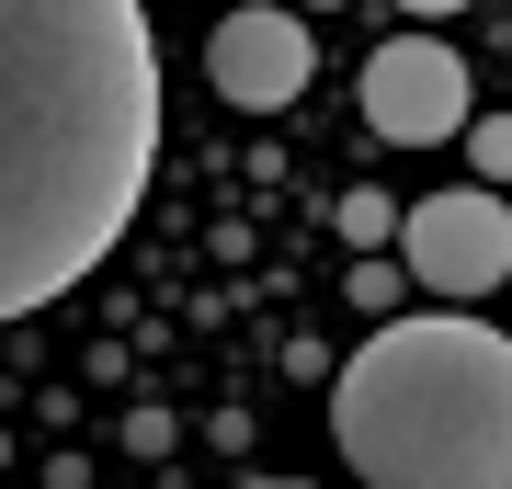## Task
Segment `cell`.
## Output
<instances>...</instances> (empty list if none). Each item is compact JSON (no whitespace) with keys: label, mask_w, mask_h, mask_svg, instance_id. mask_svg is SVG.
I'll return each mask as SVG.
<instances>
[{"label":"cell","mask_w":512,"mask_h":489,"mask_svg":"<svg viewBox=\"0 0 512 489\" xmlns=\"http://www.w3.org/2000/svg\"><path fill=\"white\" fill-rule=\"evenodd\" d=\"M160 46L137 0H0V319L69 296L137 228Z\"/></svg>","instance_id":"1"},{"label":"cell","mask_w":512,"mask_h":489,"mask_svg":"<svg viewBox=\"0 0 512 489\" xmlns=\"http://www.w3.org/2000/svg\"><path fill=\"white\" fill-rule=\"evenodd\" d=\"M330 444L365 489H512V342L490 319H387L330 387Z\"/></svg>","instance_id":"2"},{"label":"cell","mask_w":512,"mask_h":489,"mask_svg":"<svg viewBox=\"0 0 512 489\" xmlns=\"http://www.w3.org/2000/svg\"><path fill=\"white\" fill-rule=\"evenodd\" d=\"M399 262H410L421 296H490L512 273V205L478 194V182L467 194H421L399 217Z\"/></svg>","instance_id":"3"},{"label":"cell","mask_w":512,"mask_h":489,"mask_svg":"<svg viewBox=\"0 0 512 489\" xmlns=\"http://www.w3.org/2000/svg\"><path fill=\"white\" fill-rule=\"evenodd\" d=\"M365 126L387 148H444L467 137V57L433 46V35H387L365 57Z\"/></svg>","instance_id":"4"},{"label":"cell","mask_w":512,"mask_h":489,"mask_svg":"<svg viewBox=\"0 0 512 489\" xmlns=\"http://www.w3.org/2000/svg\"><path fill=\"white\" fill-rule=\"evenodd\" d=\"M205 80H217L228 114H285L296 91L319 80V46L296 12H228L217 35H205Z\"/></svg>","instance_id":"5"},{"label":"cell","mask_w":512,"mask_h":489,"mask_svg":"<svg viewBox=\"0 0 512 489\" xmlns=\"http://www.w3.org/2000/svg\"><path fill=\"white\" fill-rule=\"evenodd\" d=\"M467 160H478V194H501V182H512V114H478V126H467Z\"/></svg>","instance_id":"6"},{"label":"cell","mask_w":512,"mask_h":489,"mask_svg":"<svg viewBox=\"0 0 512 489\" xmlns=\"http://www.w3.org/2000/svg\"><path fill=\"white\" fill-rule=\"evenodd\" d=\"M342 239L353 251H387V239H399V205L387 194H342Z\"/></svg>","instance_id":"7"},{"label":"cell","mask_w":512,"mask_h":489,"mask_svg":"<svg viewBox=\"0 0 512 489\" xmlns=\"http://www.w3.org/2000/svg\"><path fill=\"white\" fill-rule=\"evenodd\" d=\"M399 12H410V23H433V12H467V0H399Z\"/></svg>","instance_id":"8"},{"label":"cell","mask_w":512,"mask_h":489,"mask_svg":"<svg viewBox=\"0 0 512 489\" xmlns=\"http://www.w3.org/2000/svg\"><path fill=\"white\" fill-rule=\"evenodd\" d=\"M262 489H296V478H262Z\"/></svg>","instance_id":"9"},{"label":"cell","mask_w":512,"mask_h":489,"mask_svg":"<svg viewBox=\"0 0 512 489\" xmlns=\"http://www.w3.org/2000/svg\"><path fill=\"white\" fill-rule=\"evenodd\" d=\"M319 12H330V0H319Z\"/></svg>","instance_id":"10"}]
</instances>
